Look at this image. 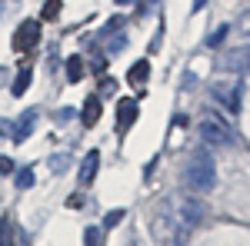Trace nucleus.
Masks as SVG:
<instances>
[{
  "label": "nucleus",
  "instance_id": "obj_20",
  "mask_svg": "<svg viewBox=\"0 0 250 246\" xmlns=\"http://www.w3.org/2000/svg\"><path fill=\"white\" fill-rule=\"evenodd\" d=\"M120 220H124V209H110V213L104 216V229H114Z\"/></svg>",
  "mask_w": 250,
  "mask_h": 246
},
{
  "label": "nucleus",
  "instance_id": "obj_1",
  "mask_svg": "<svg viewBox=\"0 0 250 246\" xmlns=\"http://www.w3.org/2000/svg\"><path fill=\"white\" fill-rule=\"evenodd\" d=\"M213 180H217L213 156L207 150H197L190 156V167H187V183H190V189L193 193H207V189H213Z\"/></svg>",
  "mask_w": 250,
  "mask_h": 246
},
{
  "label": "nucleus",
  "instance_id": "obj_15",
  "mask_svg": "<svg viewBox=\"0 0 250 246\" xmlns=\"http://www.w3.org/2000/svg\"><path fill=\"white\" fill-rule=\"evenodd\" d=\"M83 246H104V227H87Z\"/></svg>",
  "mask_w": 250,
  "mask_h": 246
},
{
  "label": "nucleus",
  "instance_id": "obj_23",
  "mask_svg": "<svg viewBox=\"0 0 250 246\" xmlns=\"http://www.w3.org/2000/svg\"><path fill=\"white\" fill-rule=\"evenodd\" d=\"M124 47H127V37H124V34H117V37L107 43V50H110V54H120Z\"/></svg>",
  "mask_w": 250,
  "mask_h": 246
},
{
  "label": "nucleus",
  "instance_id": "obj_26",
  "mask_svg": "<svg viewBox=\"0 0 250 246\" xmlns=\"http://www.w3.org/2000/svg\"><path fill=\"white\" fill-rule=\"evenodd\" d=\"M204 3H207V0H193V10H200V7H204Z\"/></svg>",
  "mask_w": 250,
  "mask_h": 246
},
{
  "label": "nucleus",
  "instance_id": "obj_17",
  "mask_svg": "<svg viewBox=\"0 0 250 246\" xmlns=\"http://www.w3.org/2000/svg\"><path fill=\"white\" fill-rule=\"evenodd\" d=\"M0 246H14V223L3 216V223H0Z\"/></svg>",
  "mask_w": 250,
  "mask_h": 246
},
{
  "label": "nucleus",
  "instance_id": "obj_18",
  "mask_svg": "<svg viewBox=\"0 0 250 246\" xmlns=\"http://www.w3.org/2000/svg\"><path fill=\"white\" fill-rule=\"evenodd\" d=\"M70 167V153H57V156H50V170L54 173H63Z\"/></svg>",
  "mask_w": 250,
  "mask_h": 246
},
{
  "label": "nucleus",
  "instance_id": "obj_7",
  "mask_svg": "<svg viewBox=\"0 0 250 246\" xmlns=\"http://www.w3.org/2000/svg\"><path fill=\"white\" fill-rule=\"evenodd\" d=\"M37 120H40V114H37V110H23V114H20V120H17V127L10 130V136H14L17 143H23V140L30 136V130L37 127Z\"/></svg>",
  "mask_w": 250,
  "mask_h": 246
},
{
  "label": "nucleus",
  "instance_id": "obj_24",
  "mask_svg": "<svg viewBox=\"0 0 250 246\" xmlns=\"http://www.w3.org/2000/svg\"><path fill=\"white\" fill-rule=\"evenodd\" d=\"M0 173H7V176L14 173V160L10 156H0Z\"/></svg>",
  "mask_w": 250,
  "mask_h": 246
},
{
  "label": "nucleus",
  "instance_id": "obj_14",
  "mask_svg": "<svg viewBox=\"0 0 250 246\" xmlns=\"http://www.w3.org/2000/svg\"><path fill=\"white\" fill-rule=\"evenodd\" d=\"M233 34H237V40H240V43H250V10H247V14H244L240 20H237Z\"/></svg>",
  "mask_w": 250,
  "mask_h": 246
},
{
  "label": "nucleus",
  "instance_id": "obj_3",
  "mask_svg": "<svg viewBox=\"0 0 250 246\" xmlns=\"http://www.w3.org/2000/svg\"><path fill=\"white\" fill-rule=\"evenodd\" d=\"M197 130H200V140H204L207 147H217V150H220V147H230V143H233V133H230V127H227L224 120H217L213 114H207V116H204Z\"/></svg>",
  "mask_w": 250,
  "mask_h": 246
},
{
  "label": "nucleus",
  "instance_id": "obj_8",
  "mask_svg": "<svg viewBox=\"0 0 250 246\" xmlns=\"http://www.w3.org/2000/svg\"><path fill=\"white\" fill-rule=\"evenodd\" d=\"M97 167H100V153L90 150L83 156V163H80V187H90L97 180Z\"/></svg>",
  "mask_w": 250,
  "mask_h": 246
},
{
  "label": "nucleus",
  "instance_id": "obj_9",
  "mask_svg": "<svg viewBox=\"0 0 250 246\" xmlns=\"http://www.w3.org/2000/svg\"><path fill=\"white\" fill-rule=\"evenodd\" d=\"M117 120H120V130H127V127L137 120V100H120V107H117Z\"/></svg>",
  "mask_w": 250,
  "mask_h": 246
},
{
  "label": "nucleus",
  "instance_id": "obj_13",
  "mask_svg": "<svg viewBox=\"0 0 250 246\" xmlns=\"http://www.w3.org/2000/svg\"><path fill=\"white\" fill-rule=\"evenodd\" d=\"M67 80H70V83L83 80V57H70L67 60Z\"/></svg>",
  "mask_w": 250,
  "mask_h": 246
},
{
  "label": "nucleus",
  "instance_id": "obj_22",
  "mask_svg": "<svg viewBox=\"0 0 250 246\" xmlns=\"http://www.w3.org/2000/svg\"><path fill=\"white\" fill-rule=\"evenodd\" d=\"M224 37H227V27L220 23V27H217V30L210 34V40H207V43H210V47H220V43H224Z\"/></svg>",
  "mask_w": 250,
  "mask_h": 246
},
{
  "label": "nucleus",
  "instance_id": "obj_11",
  "mask_svg": "<svg viewBox=\"0 0 250 246\" xmlns=\"http://www.w3.org/2000/svg\"><path fill=\"white\" fill-rule=\"evenodd\" d=\"M127 76H130V83H134V87H144V83H147V76H150V63H147V60H137Z\"/></svg>",
  "mask_w": 250,
  "mask_h": 246
},
{
  "label": "nucleus",
  "instance_id": "obj_28",
  "mask_svg": "<svg viewBox=\"0 0 250 246\" xmlns=\"http://www.w3.org/2000/svg\"><path fill=\"white\" fill-rule=\"evenodd\" d=\"M117 3H130V0H117Z\"/></svg>",
  "mask_w": 250,
  "mask_h": 246
},
{
  "label": "nucleus",
  "instance_id": "obj_10",
  "mask_svg": "<svg viewBox=\"0 0 250 246\" xmlns=\"http://www.w3.org/2000/svg\"><path fill=\"white\" fill-rule=\"evenodd\" d=\"M80 120H83V127H97V120H100V96H90V100L83 103Z\"/></svg>",
  "mask_w": 250,
  "mask_h": 246
},
{
  "label": "nucleus",
  "instance_id": "obj_21",
  "mask_svg": "<svg viewBox=\"0 0 250 246\" xmlns=\"http://www.w3.org/2000/svg\"><path fill=\"white\" fill-rule=\"evenodd\" d=\"M114 94H117V80L104 76V83H100V94H97V96H114Z\"/></svg>",
  "mask_w": 250,
  "mask_h": 246
},
{
  "label": "nucleus",
  "instance_id": "obj_16",
  "mask_svg": "<svg viewBox=\"0 0 250 246\" xmlns=\"http://www.w3.org/2000/svg\"><path fill=\"white\" fill-rule=\"evenodd\" d=\"M60 10H63V3H60V0H47V3H43V10H40V17H43V20H57Z\"/></svg>",
  "mask_w": 250,
  "mask_h": 246
},
{
  "label": "nucleus",
  "instance_id": "obj_5",
  "mask_svg": "<svg viewBox=\"0 0 250 246\" xmlns=\"http://www.w3.org/2000/svg\"><path fill=\"white\" fill-rule=\"evenodd\" d=\"M173 216H177V223L184 229H190L200 216H204V203L200 200H190V196H184V200H173Z\"/></svg>",
  "mask_w": 250,
  "mask_h": 246
},
{
  "label": "nucleus",
  "instance_id": "obj_2",
  "mask_svg": "<svg viewBox=\"0 0 250 246\" xmlns=\"http://www.w3.org/2000/svg\"><path fill=\"white\" fill-rule=\"evenodd\" d=\"M184 233L187 229L177 223V216H173V207H160L154 216V236L160 246H180L184 240Z\"/></svg>",
  "mask_w": 250,
  "mask_h": 246
},
{
  "label": "nucleus",
  "instance_id": "obj_6",
  "mask_svg": "<svg viewBox=\"0 0 250 246\" xmlns=\"http://www.w3.org/2000/svg\"><path fill=\"white\" fill-rule=\"evenodd\" d=\"M37 40H40V23L37 20H23L17 27V34H14V50L17 54H27V50H34Z\"/></svg>",
  "mask_w": 250,
  "mask_h": 246
},
{
  "label": "nucleus",
  "instance_id": "obj_19",
  "mask_svg": "<svg viewBox=\"0 0 250 246\" xmlns=\"http://www.w3.org/2000/svg\"><path fill=\"white\" fill-rule=\"evenodd\" d=\"M30 183H34V167H23V170L17 173V187H20V189H27Z\"/></svg>",
  "mask_w": 250,
  "mask_h": 246
},
{
  "label": "nucleus",
  "instance_id": "obj_25",
  "mask_svg": "<svg viewBox=\"0 0 250 246\" xmlns=\"http://www.w3.org/2000/svg\"><path fill=\"white\" fill-rule=\"evenodd\" d=\"M10 130H14V127H10V120H0V140H3V136H10Z\"/></svg>",
  "mask_w": 250,
  "mask_h": 246
},
{
  "label": "nucleus",
  "instance_id": "obj_12",
  "mask_svg": "<svg viewBox=\"0 0 250 246\" xmlns=\"http://www.w3.org/2000/svg\"><path fill=\"white\" fill-rule=\"evenodd\" d=\"M30 76H34V70H30V67H20V74L14 76V87H10V94H14V96H23V90L30 87Z\"/></svg>",
  "mask_w": 250,
  "mask_h": 246
},
{
  "label": "nucleus",
  "instance_id": "obj_4",
  "mask_svg": "<svg viewBox=\"0 0 250 246\" xmlns=\"http://www.w3.org/2000/svg\"><path fill=\"white\" fill-rule=\"evenodd\" d=\"M240 90H244V83H240V76H227V80H213L210 83V96L217 103H224V107H230V110H240Z\"/></svg>",
  "mask_w": 250,
  "mask_h": 246
},
{
  "label": "nucleus",
  "instance_id": "obj_27",
  "mask_svg": "<svg viewBox=\"0 0 250 246\" xmlns=\"http://www.w3.org/2000/svg\"><path fill=\"white\" fill-rule=\"evenodd\" d=\"M244 70H250V54H247V63H244Z\"/></svg>",
  "mask_w": 250,
  "mask_h": 246
}]
</instances>
